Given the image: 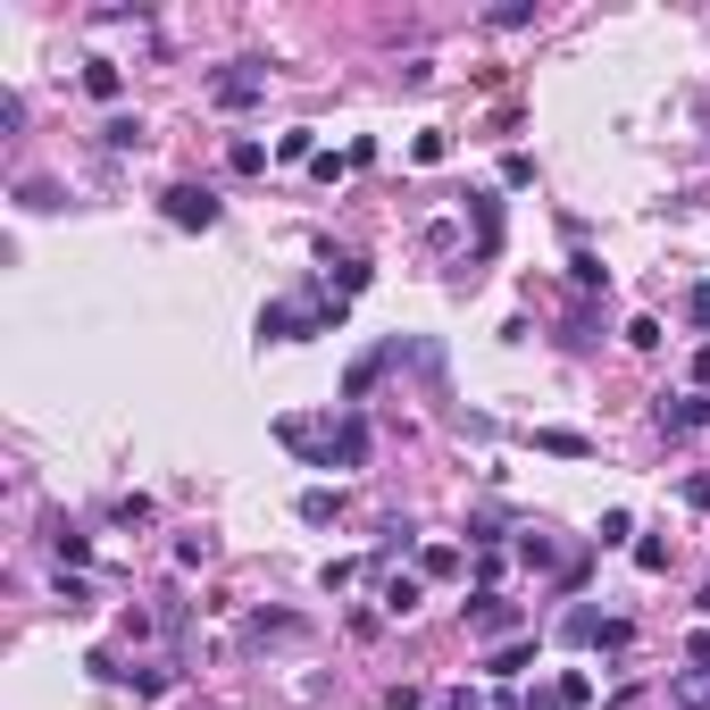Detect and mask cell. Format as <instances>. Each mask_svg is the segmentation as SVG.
Here are the masks:
<instances>
[{
  "label": "cell",
  "mask_w": 710,
  "mask_h": 710,
  "mask_svg": "<svg viewBox=\"0 0 710 710\" xmlns=\"http://www.w3.org/2000/svg\"><path fill=\"white\" fill-rule=\"evenodd\" d=\"M209 101H218V109H251V101H268V67H260V59L218 67V75H209Z\"/></svg>",
  "instance_id": "cell-1"
},
{
  "label": "cell",
  "mask_w": 710,
  "mask_h": 710,
  "mask_svg": "<svg viewBox=\"0 0 710 710\" xmlns=\"http://www.w3.org/2000/svg\"><path fill=\"white\" fill-rule=\"evenodd\" d=\"M159 209H168V226H201V234L218 226V192H209V185H168Z\"/></svg>",
  "instance_id": "cell-2"
},
{
  "label": "cell",
  "mask_w": 710,
  "mask_h": 710,
  "mask_svg": "<svg viewBox=\"0 0 710 710\" xmlns=\"http://www.w3.org/2000/svg\"><path fill=\"white\" fill-rule=\"evenodd\" d=\"M652 418H660V435H702L710 427V393H660Z\"/></svg>",
  "instance_id": "cell-3"
},
{
  "label": "cell",
  "mask_w": 710,
  "mask_h": 710,
  "mask_svg": "<svg viewBox=\"0 0 710 710\" xmlns=\"http://www.w3.org/2000/svg\"><path fill=\"white\" fill-rule=\"evenodd\" d=\"M359 460H368V418L343 410L335 427H326V468H359Z\"/></svg>",
  "instance_id": "cell-4"
},
{
  "label": "cell",
  "mask_w": 710,
  "mask_h": 710,
  "mask_svg": "<svg viewBox=\"0 0 710 710\" xmlns=\"http://www.w3.org/2000/svg\"><path fill=\"white\" fill-rule=\"evenodd\" d=\"M468 627H477V636H519V602L477 594V602H468Z\"/></svg>",
  "instance_id": "cell-5"
},
{
  "label": "cell",
  "mask_w": 710,
  "mask_h": 710,
  "mask_svg": "<svg viewBox=\"0 0 710 710\" xmlns=\"http://www.w3.org/2000/svg\"><path fill=\"white\" fill-rule=\"evenodd\" d=\"M535 451H552V460H594V443H585L577 427H543V435H535Z\"/></svg>",
  "instance_id": "cell-6"
},
{
  "label": "cell",
  "mask_w": 710,
  "mask_h": 710,
  "mask_svg": "<svg viewBox=\"0 0 710 710\" xmlns=\"http://www.w3.org/2000/svg\"><path fill=\"white\" fill-rule=\"evenodd\" d=\"M51 552H59V561H75V568L93 561V543L75 535V526H67V519H51Z\"/></svg>",
  "instance_id": "cell-7"
},
{
  "label": "cell",
  "mask_w": 710,
  "mask_h": 710,
  "mask_svg": "<svg viewBox=\"0 0 710 710\" xmlns=\"http://www.w3.org/2000/svg\"><path fill=\"white\" fill-rule=\"evenodd\" d=\"M84 93H93V101H117V93H126V75H117L109 59H93V67H84Z\"/></svg>",
  "instance_id": "cell-8"
},
{
  "label": "cell",
  "mask_w": 710,
  "mask_h": 710,
  "mask_svg": "<svg viewBox=\"0 0 710 710\" xmlns=\"http://www.w3.org/2000/svg\"><path fill=\"white\" fill-rule=\"evenodd\" d=\"M301 519H310V526H326V519H343V493H326V485H310V493H301Z\"/></svg>",
  "instance_id": "cell-9"
},
{
  "label": "cell",
  "mask_w": 710,
  "mask_h": 710,
  "mask_svg": "<svg viewBox=\"0 0 710 710\" xmlns=\"http://www.w3.org/2000/svg\"><path fill=\"white\" fill-rule=\"evenodd\" d=\"M418 594H427L418 577H393V585H385V618H410V610H418Z\"/></svg>",
  "instance_id": "cell-10"
},
{
  "label": "cell",
  "mask_w": 710,
  "mask_h": 710,
  "mask_svg": "<svg viewBox=\"0 0 710 710\" xmlns=\"http://www.w3.org/2000/svg\"><path fill=\"white\" fill-rule=\"evenodd\" d=\"M526 660H535V636H510V644H502V652H493V677H519V669H526Z\"/></svg>",
  "instance_id": "cell-11"
},
{
  "label": "cell",
  "mask_w": 710,
  "mask_h": 710,
  "mask_svg": "<svg viewBox=\"0 0 710 710\" xmlns=\"http://www.w3.org/2000/svg\"><path fill=\"white\" fill-rule=\"evenodd\" d=\"M418 577H460V552H451V543H427V552H418Z\"/></svg>",
  "instance_id": "cell-12"
},
{
  "label": "cell",
  "mask_w": 710,
  "mask_h": 710,
  "mask_svg": "<svg viewBox=\"0 0 710 710\" xmlns=\"http://www.w3.org/2000/svg\"><path fill=\"white\" fill-rule=\"evenodd\" d=\"M101 143H109V150H134V143H143V117H109V126H101Z\"/></svg>",
  "instance_id": "cell-13"
},
{
  "label": "cell",
  "mask_w": 710,
  "mask_h": 710,
  "mask_svg": "<svg viewBox=\"0 0 710 710\" xmlns=\"http://www.w3.org/2000/svg\"><path fill=\"white\" fill-rule=\"evenodd\" d=\"M234 176H268V143H234V159H226Z\"/></svg>",
  "instance_id": "cell-14"
},
{
  "label": "cell",
  "mask_w": 710,
  "mask_h": 710,
  "mask_svg": "<svg viewBox=\"0 0 710 710\" xmlns=\"http://www.w3.org/2000/svg\"><path fill=\"white\" fill-rule=\"evenodd\" d=\"M568 276H577V284H585V293H602V284H610V268H602V260H594V251H577V260H568Z\"/></svg>",
  "instance_id": "cell-15"
},
{
  "label": "cell",
  "mask_w": 710,
  "mask_h": 710,
  "mask_svg": "<svg viewBox=\"0 0 710 710\" xmlns=\"http://www.w3.org/2000/svg\"><path fill=\"white\" fill-rule=\"evenodd\" d=\"M677 702L702 710V702H710V669H686V677H677Z\"/></svg>",
  "instance_id": "cell-16"
},
{
  "label": "cell",
  "mask_w": 710,
  "mask_h": 710,
  "mask_svg": "<svg viewBox=\"0 0 710 710\" xmlns=\"http://www.w3.org/2000/svg\"><path fill=\"white\" fill-rule=\"evenodd\" d=\"M493 25H502V34H519V25H535V0H502V9H493Z\"/></svg>",
  "instance_id": "cell-17"
},
{
  "label": "cell",
  "mask_w": 710,
  "mask_h": 710,
  "mask_svg": "<svg viewBox=\"0 0 710 710\" xmlns=\"http://www.w3.org/2000/svg\"><path fill=\"white\" fill-rule=\"evenodd\" d=\"M561 702H568V710H577V702H594V677H585V669H568V677H561Z\"/></svg>",
  "instance_id": "cell-18"
},
{
  "label": "cell",
  "mask_w": 710,
  "mask_h": 710,
  "mask_svg": "<svg viewBox=\"0 0 710 710\" xmlns=\"http://www.w3.org/2000/svg\"><path fill=\"white\" fill-rule=\"evenodd\" d=\"M686 310H693V326H702V335H710V276L693 284V301H686Z\"/></svg>",
  "instance_id": "cell-19"
},
{
  "label": "cell",
  "mask_w": 710,
  "mask_h": 710,
  "mask_svg": "<svg viewBox=\"0 0 710 710\" xmlns=\"http://www.w3.org/2000/svg\"><path fill=\"white\" fill-rule=\"evenodd\" d=\"M677 493H686L693 510H710V477H686V485H677Z\"/></svg>",
  "instance_id": "cell-20"
},
{
  "label": "cell",
  "mask_w": 710,
  "mask_h": 710,
  "mask_svg": "<svg viewBox=\"0 0 710 710\" xmlns=\"http://www.w3.org/2000/svg\"><path fill=\"white\" fill-rule=\"evenodd\" d=\"M686 660H693V669H710V627H702V636H686Z\"/></svg>",
  "instance_id": "cell-21"
},
{
  "label": "cell",
  "mask_w": 710,
  "mask_h": 710,
  "mask_svg": "<svg viewBox=\"0 0 710 710\" xmlns=\"http://www.w3.org/2000/svg\"><path fill=\"white\" fill-rule=\"evenodd\" d=\"M693 393H710V343L693 352Z\"/></svg>",
  "instance_id": "cell-22"
},
{
  "label": "cell",
  "mask_w": 710,
  "mask_h": 710,
  "mask_svg": "<svg viewBox=\"0 0 710 710\" xmlns=\"http://www.w3.org/2000/svg\"><path fill=\"white\" fill-rule=\"evenodd\" d=\"M526 710H568V702H561V686H543V693H535Z\"/></svg>",
  "instance_id": "cell-23"
},
{
  "label": "cell",
  "mask_w": 710,
  "mask_h": 710,
  "mask_svg": "<svg viewBox=\"0 0 710 710\" xmlns=\"http://www.w3.org/2000/svg\"><path fill=\"white\" fill-rule=\"evenodd\" d=\"M443 710H485V702H477V693L460 686V693H443Z\"/></svg>",
  "instance_id": "cell-24"
}]
</instances>
